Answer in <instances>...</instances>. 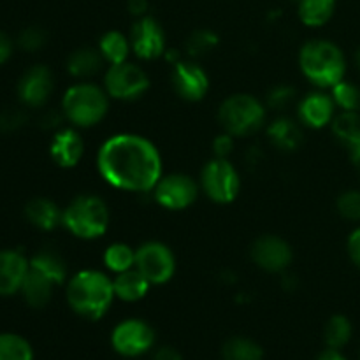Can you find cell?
Instances as JSON below:
<instances>
[{
    "label": "cell",
    "mask_w": 360,
    "mask_h": 360,
    "mask_svg": "<svg viewBox=\"0 0 360 360\" xmlns=\"http://www.w3.org/2000/svg\"><path fill=\"white\" fill-rule=\"evenodd\" d=\"M97 171L109 186L132 193H148L164 176L160 151L139 134H115L101 144Z\"/></svg>",
    "instance_id": "1"
},
{
    "label": "cell",
    "mask_w": 360,
    "mask_h": 360,
    "mask_svg": "<svg viewBox=\"0 0 360 360\" xmlns=\"http://www.w3.org/2000/svg\"><path fill=\"white\" fill-rule=\"evenodd\" d=\"M65 297L76 315L101 320L116 299L112 278L97 269L79 271L67 280Z\"/></svg>",
    "instance_id": "2"
},
{
    "label": "cell",
    "mask_w": 360,
    "mask_h": 360,
    "mask_svg": "<svg viewBox=\"0 0 360 360\" xmlns=\"http://www.w3.org/2000/svg\"><path fill=\"white\" fill-rule=\"evenodd\" d=\"M299 69L302 76L322 90H330L345 79L347 58L334 42L326 39H313L299 51Z\"/></svg>",
    "instance_id": "3"
},
{
    "label": "cell",
    "mask_w": 360,
    "mask_h": 360,
    "mask_svg": "<svg viewBox=\"0 0 360 360\" xmlns=\"http://www.w3.org/2000/svg\"><path fill=\"white\" fill-rule=\"evenodd\" d=\"M109 101L111 97L104 86L90 81H77L65 90L60 109L72 127L90 129L108 116Z\"/></svg>",
    "instance_id": "4"
},
{
    "label": "cell",
    "mask_w": 360,
    "mask_h": 360,
    "mask_svg": "<svg viewBox=\"0 0 360 360\" xmlns=\"http://www.w3.org/2000/svg\"><path fill=\"white\" fill-rule=\"evenodd\" d=\"M111 213L102 197L94 193H81L74 197L63 210L62 225L77 239L91 241L108 232Z\"/></svg>",
    "instance_id": "5"
},
{
    "label": "cell",
    "mask_w": 360,
    "mask_h": 360,
    "mask_svg": "<svg viewBox=\"0 0 360 360\" xmlns=\"http://www.w3.org/2000/svg\"><path fill=\"white\" fill-rule=\"evenodd\" d=\"M266 104L248 94H234L221 102L218 122L224 132L234 137H248L266 123Z\"/></svg>",
    "instance_id": "6"
},
{
    "label": "cell",
    "mask_w": 360,
    "mask_h": 360,
    "mask_svg": "<svg viewBox=\"0 0 360 360\" xmlns=\"http://www.w3.org/2000/svg\"><path fill=\"white\" fill-rule=\"evenodd\" d=\"M199 186L214 204H231L238 199L241 178L229 158L214 157L200 171Z\"/></svg>",
    "instance_id": "7"
},
{
    "label": "cell",
    "mask_w": 360,
    "mask_h": 360,
    "mask_svg": "<svg viewBox=\"0 0 360 360\" xmlns=\"http://www.w3.org/2000/svg\"><path fill=\"white\" fill-rule=\"evenodd\" d=\"M102 86L115 101H137L150 90V76L143 67L127 60L105 69Z\"/></svg>",
    "instance_id": "8"
},
{
    "label": "cell",
    "mask_w": 360,
    "mask_h": 360,
    "mask_svg": "<svg viewBox=\"0 0 360 360\" xmlns=\"http://www.w3.org/2000/svg\"><path fill=\"white\" fill-rule=\"evenodd\" d=\"M136 269L155 285H165L176 273V257L167 245L160 241H146L136 248Z\"/></svg>",
    "instance_id": "9"
},
{
    "label": "cell",
    "mask_w": 360,
    "mask_h": 360,
    "mask_svg": "<svg viewBox=\"0 0 360 360\" xmlns=\"http://www.w3.org/2000/svg\"><path fill=\"white\" fill-rule=\"evenodd\" d=\"M153 192L155 202L167 211L188 210L197 200L200 186L192 176L183 172H171L164 174L155 185Z\"/></svg>",
    "instance_id": "10"
},
{
    "label": "cell",
    "mask_w": 360,
    "mask_h": 360,
    "mask_svg": "<svg viewBox=\"0 0 360 360\" xmlns=\"http://www.w3.org/2000/svg\"><path fill=\"white\" fill-rule=\"evenodd\" d=\"M111 345L122 357H139L153 348L155 330L144 320L127 319L112 329Z\"/></svg>",
    "instance_id": "11"
},
{
    "label": "cell",
    "mask_w": 360,
    "mask_h": 360,
    "mask_svg": "<svg viewBox=\"0 0 360 360\" xmlns=\"http://www.w3.org/2000/svg\"><path fill=\"white\" fill-rule=\"evenodd\" d=\"M130 48L132 53L141 60H157L167 51V41L162 25L155 18L143 16L136 18L132 28H130Z\"/></svg>",
    "instance_id": "12"
},
{
    "label": "cell",
    "mask_w": 360,
    "mask_h": 360,
    "mask_svg": "<svg viewBox=\"0 0 360 360\" xmlns=\"http://www.w3.org/2000/svg\"><path fill=\"white\" fill-rule=\"evenodd\" d=\"M172 88L186 102H199L210 90V76L197 62L178 60L172 65Z\"/></svg>",
    "instance_id": "13"
},
{
    "label": "cell",
    "mask_w": 360,
    "mask_h": 360,
    "mask_svg": "<svg viewBox=\"0 0 360 360\" xmlns=\"http://www.w3.org/2000/svg\"><path fill=\"white\" fill-rule=\"evenodd\" d=\"M294 253L280 236H260L252 245V260L267 273H283L290 267Z\"/></svg>",
    "instance_id": "14"
},
{
    "label": "cell",
    "mask_w": 360,
    "mask_h": 360,
    "mask_svg": "<svg viewBox=\"0 0 360 360\" xmlns=\"http://www.w3.org/2000/svg\"><path fill=\"white\" fill-rule=\"evenodd\" d=\"M55 90L53 72L46 65H34L25 70L18 81V98L25 108H42Z\"/></svg>",
    "instance_id": "15"
},
{
    "label": "cell",
    "mask_w": 360,
    "mask_h": 360,
    "mask_svg": "<svg viewBox=\"0 0 360 360\" xmlns=\"http://www.w3.org/2000/svg\"><path fill=\"white\" fill-rule=\"evenodd\" d=\"M334 116H336V104L330 94L313 91L302 97L297 104V120L308 129H323L333 123Z\"/></svg>",
    "instance_id": "16"
},
{
    "label": "cell",
    "mask_w": 360,
    "mask_h": 360,
    "mask_svg": "<svg viewBox=\"0 0 360 360\" xmlns=\"http://www.w3.org/2000/svg\"><path fill=\"white\" fill-rule=\"evenodd\" d=\"M30 271V259L18 250H0V295L11 297L23 287Z\"/></svg>",
    "instance_id": "17"
},
{
    "label": "cell",
    "mask_w": 360,
    "mask_h": 360,
    "mask_svg": "<svg viewBox=\"0 0 360 360\" xmlns=\"http://www.w3.org/2000/svg\"><path fill=\"white\" fill-rule=\"evenodd\" d=\"M84 153V143L76 127L72 129H60L49 143V155L53 162L63 169L76 167Z\"/></svg>",
    "instance_id": "18"
},
{
    "label": "cell",
    "mask_w": 360,
    "mask_h": 360,
    "mask_svg": "<svg viewBox=\"0 0 360 360\" xmlns=\"http://www.w3.org/2000/svg\"><path fill=\"white\" fill-rule=\"evenodd\" d=\"M104 65L105 60L98 51V48H90V46L76 49L67 58V72L77 81L91 79L98 72H102Z\"/></svg>",
    "instance_id": "19"
},
{
    "label": "cell",
    "mask_w": 360,
    "mask_h": 360,
    "mask_svg": "<svg viewBox=\"0 0 360 360\" xmlns=\"http://www.w3.org/2000/svg\"><path fill=\"white\" fill-rule=\"evenodd\" d=\"M302 123L299 120H292L288 116L276 118L267 127V137L274 148L281 151H295L304 141Z\"/></svg>",
    "instance_id": "20"
},
{
    "label": "cell",
    "mask_w": 360,
    "mask_h": 360,
    "mask_svg": "<svg viewBox=\"0 0 360 360\" xmlns=\"http://www.w3.org/2000/svg\"><path fill=\"white\" fill-rule=\"evenodd\" d=\"M25 217H27L28 224L34 225L35 229L49 232L62 225L63 210H60L56 202H53L51 199L37 197V199H32L25 206Z\"/></svg>",
    "instance_id": "21"
},
{
    "label": "cell",
    "mask_w": 360,
    "mask_h": 360,
    "mask_svg": "<svg viewBox=\"0 0 360 360\" xmlns=\"http://www.w3.org/2000/svg\"><path fill=\"white\" fill-rule=\"evenodd\" d=\"M112 287H115L116 299L125 302H137L146 297L151 283L134 267V269L125 271V273L115 274Z\"/></svg>",
    "instance_id": "22"
},
{
    "label": "cell",
    "mask_w": 360,
    "mask_h": 360,
    "mask_svg": "<svg viewBox=\"0 0 360 360\" xmlns=\"http://www.w3.org/2000/svg\"><path fill=\"white\" fill-rule=\"evenodd\" d=\"M30 269L41 273L56 287L69 280V269H67L65 260L55 250H39L30 259Z\"/></svg>",
    "instance_id": "23"
},
{
    "label": "cell",
    "mask_w": 360,
    "mask_h": 360,
    "mask_svg": "<svg viewBox=\"0 0 360 360\" xmlns=\"http://www.w3.org/2000/svg\"><path fill=\"white\" fill-rule=\"evenodd\" d=\"M56 285L53 281H49L48 278L42 276L37 271L30 269L28 271L27 278L23 281V287H21L20 294L23 295L25 302H27L30 308H44L48 306V302L53 297V288Z\"/></svg>",
    "instance_id": "24"
},
{
    "label": "cell",
    "mask_w": 360,
    "mask_h": 360,
    "mask_svg": "<svg viewBox=\"0 0 360 360\" xmlns=\"http://www.w3.org/2000/svg\"><path fill=\"white\" fill-rule=\"evenodd\" d=\"M330 129L350 153L360 150V111H341L334 116Z\"/></svg>",
    "instance_id": "25"
},
{
    "label": "cell",
    "mask_w": 360,
    "mask_h": 360,
    "mask_svg": "<svg viewBox=\"0 0 360 360\" xmlns=\"http://www.w3.org/2000/svg\"><path fill=\"white\" fill-rule=\"evenodd\" d=\"M336 11V0H301L297 2L299 20L309 28H319L329 23Z\"/></svg>",
    "instance_id": "26"
},
{
    "label": "cell",
    "mask_w": 360,
    "mask_h": 360,
    "mask_svg": "<svg viewBox=\"0 0 360 360\" xmlns=\"http://www.w3.org/2000/svg\"><path fill=\"white\" fill-rule=\"evenodd\" d=\"M98 51L104 56L108 65L122 63L129 60V55L132 53L130 48V39L120 30H109L98 41Z\"/></svg>",
    "instance_id": "27"
},
{
    "label": "cell",
    "mask_w": 360,
    "mask_h": 360,
    "mask_svg": "<svg viewBox=\"0 0 360 360\" xmlns=\"http://www.w3.org/2000/svg\"><path fill=\"white\" fill-rule=\"evenodd\" d=\"M105 269L111 271L112 274L125 273V271L136 267V250L125 243H112L105 248L102 255Z\"/></svg>",
    "instance_id": "28"
},
{
    "label": "cell",
    "mask_w": 360,
    "mask_h": 360,
    "mask_svg": "<svg viewBox=\"0 0 360 360\" xmlns=\"http://www.w3.org/2000/svg\"><path fill=\"white\" fill-rule=\"evenodd\" d=\"M221 357L224 360H264V350L250 338L236 336L225 341Z\"/></svg>",
    "instance_id": "29"
},
{
    "label": "cell",
    "mask_w": 360,
    "mask_h": 360,
    "mask_svg": "<svg viewBox=\"0 0 360 360\" xmlns=\"http://www.w3.org/2000/svg\"><path fill=\"white\" fill-rule=\"evenodd\" d=\"M0 360H34L30 343L20 334H0Z\"/></svg>",
    "instance_id": "30"
},
{
    "label": "cell",
    "mask_w": 360,
    "mask_h": 360,
    "mask_svg": "<svg viewBox=\"0 0 360 360\" xmlns=\"http://www.w3.org/2000/svg\"><path fill=\"white\" fill-rule=\"evenodd\" d=\"M352 338V323L347 316L334 315L327 322L326 330H323V340H326L327 348L333 350H341L347 347V343Z\"/></svg>",
    "instance_id": "31"
},
{
    "label": "cell",
    "mask_w": 360,
    "mask_h": 360,
    "mask_svg": "<svg viewBox=\"0 0 360 360\" xmlns=\"http://www.w3.org/2000/svg\"><path fill=\"white\" fill-rule=\"evenodd\" d=\"M218 42H220V39H218L217 32L210 30V28H199V30L192 32L188 35L185 42V49L190 58H200V56L213 51Z\"/></svg>",
    "instance_id": "32"
},
{
    "label": "cell",
    "mask_w": 360,
    "mask_h": 360,
    "mask_svg": "<svg viewBox=\"0 0 360 360\" xmlns=\"http://www.w3.org/2000/svg\"><path fill=\"white\" fill-rule=\"evenodd\" d=\"M330 97L341 111H360V88L350 81L343 79L334 84L330 88Z\"/></svg>",
    "instance_id": "33"
},
{
    "label": "cell",
    "mask_w": 360,
    "mask_h": 360,
    "mask_svg": "<svg viewBox=\"0 0 360 360\" xmlns=\"http://www.w3.org/2000/svg\"><path fill=\"white\" fill-rule=\"evenodd\" d=\"M297 101V91L290 84H276L269 90L266 97L267 108L274 109V111H287L292 104Z\"/></svg>",
    "instance_id": "34"
},
{
    "label": "cell",
    "mask_w": 360,
    "mask_h": 360,
    "mask_svg": "<svg viewBox=\"0 0 360 360\" xmlns=\"http://www.w3.org/2000/svg\"><path fill=\"white\" fill-rule=\"evenodd\" d=\"M338 213L350 221H360V192L359 190H348L338 197Z\"/></svg>",
    "instance_id": "35"
},
{
    "label": "cell",
    "mask_w": 360,
    "mask_h": 360,
    "mask_svg": "<svg viewBox=\"0 0 360 360\" xmlns=\"http://www.w3.org/2000/svg\"><path fill=\"white\" fill-rule=\"evenodd\" d=\"M46 41H48L46 32L39 27H28L18 35V46L25 51H37L46 44Z\"/></svg>",
    "instance_id": "36"
},
{
    "label": "cell",
    "mask_w": 360,
    "mask_h": 360,
    "mask_svg": "<svg viewBox=\"0 0 360 360\" xmlns=\"http://www.w3.org/2000/svg\"><path fill=\"white\" fill-rule=\"evenodd\" d=\"M27 123V112L20 108H7L0 111V132H14Z\"/></svg>",
    "instance_id": "37"
},
{
    "label": "cell",
    "mask_w": 360,
    "mask_h": 360,
    "mask_svg": "<svg viewBox=\"0 0 360 360\" xmlns=\"http://www.w3.org/2000/svg\"><path fill=\"white\" fill-rule=\"evenodd\" d=\"M236 146V137L231 134L224 132L220 136L214 137L213 141V153L217 158H229L234 151Z\"/></svg>",
    "instance_id": "38"
},
{
    "label": "cell",
    "mask_w": 360,
    "mask_h": 360,
    "mask_svg": "<svg viewBox=\"0 0 360 360\" xmlns=\"http://www.w3.org/2000/svg\"><path fill=\"white\" fill-rule=\"evenodd\" d=\"M348 255H350V260L355 264V266L360 267V227L355 229L354 232L348 238Z\"/></svg>",
    "instance_id": "39"
},
{
    "label": "cell",
    "mask_w": 360,
    "mask_h": 360,
    "mask_svg": "<svg viewBox=\"0 0 360 360\" xmlns=\"http://www.w3.org/2000/svg\"><path fill=\"white\" fill-rule=\"evenodd\" d=\"M63 120H65V116H63L62 109L60 111H46L41 118V125L48 130H60Z\"/></svg>",
    "instance_id": "40"
},
{
    "label": "cell",
    "mask_w": 360,
    "mask_h": 360,
    "mask_svg": "<svg viewBox=\"0 0 360 360\" xmlns=\"http://www.w3.org/2000/svg\"><path fill=\"white\" fill-rule=\"evenodd\" d=\"M13 49L14 46H13V41L9 39V35L4 34V32L0 30V65L6 63L7 60L13 56Z\"/></svg>",
    "instance_id": "41"
},
{
    "label": "cell",
    "mask_w": 360,
    "mask_h": 360,
    "mask_svg": "<svg viewBox=\"0 0 360 360\" xmlns=\"http://www.w3.org/2000/svg\"><path fill=\"white\" fill-rule=\"evenodd\" d=\"M153 360H183L181 354L172 347H160L153 354Z\"/></svg>",
    "instance_id": "42"
},
{
    "label": "cell",
    "mask_w": 360,
    "mask_h": 360,
    "mask_svg": "<svg viewBox=\"0 0 360 360\" xmlns=\"http://www.w3.org/2000/svg\"><path fill=\"white\" fill-rule=\"evenodd\" d=\"M129 11L132 16L143 18L148 13V0H129Z\"/></svg>",
    "instance_id": "43"
},
{
    "label": "cell",
    "mask_w": 360,
    "mask_h": 360,
    "mask_svg": "<svg viewBox=\"0 0 360 360\" xmlns=\"http://www.w3.org/2000/svg\"><path fill=\"white\" fill-rule=\"evenodd\" d=\"M316 360H347L345 355H341L340 350H333V348H327L323 354L319 355V359Z\"/></svg>",
    "instance_id": "44"
},
{
    "label": "cell",
    "mask_w": 360,
    "mask_h": 360,
    "mask_svg": "<svg viewBox=\"0 0 360 360\" xmlns=\"http://www.w3.org/2000/svg\"><path fill=\"white\" fill-rule=\"evenodd\" d=\"M352 162H354V164L355 165H357V169H359V171H360V151H359V153H355V155H352Z\"/></svg>",
    "instance_id": "45"
},
{
    "label": "cell",
    "mask_w": 360,
    "mask_h": 360,
    "mask_svg": "<svg viewBox=\"0 0 360 360\" xmlns=\"http://www.w3.org/2000/svg\"><path fill=\"white\" fill-rule=\"evenodd\" d=\"M355 62H357V67H359V70H360V48L357 49V53H355Z\"/></svg>",
    "instance_id": "46"
},
{
    "label": "cell",
    "mask_w": 360,
    "mask_h": 360,
    "mask_svg": "<svg viewBox=\"0 0 360 360\" xmlns=\"http://www.w3.org/2000/svg\"><path fill=\"white\" fill-rule=\"evenodd\" d=\"M295 2H301V0H295Z\"/></svg>",
    "instance_id": "47"
}]
</instances>
